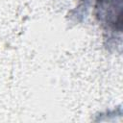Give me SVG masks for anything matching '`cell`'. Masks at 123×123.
<instances>
[{
    "label": "cell",
    "mask_w": 123,
    "mask_h": 123,
    "mask_svg": "<svg viewBox=\"0 0 123 123\" xmlns=\"http://www.w3.org/2000/svg\"><path fill=\"white\" fill-rule=\"evenodd\" d=\"M121 0H99L96 6L97 16L112 31H121Z\"/></svg>",
    "instance_id": "6da1fadb"
}]
</instances>
